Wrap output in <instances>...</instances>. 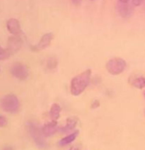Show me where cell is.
<instances>
[{
    "instance_id": "cell-1",
    "label": "cell",
    "mask_w": 145,
    "mask_h": 150,
    "mask_svg": "<svg viewBox=\"0 0 145 150\" xmlns=\"http://www.w3.org/2000/svg\"><path fill=\"white\" fill-rule=\"evenodd\" d=\"M92 76V70L86 69L85 71L74 76L70 83V92L73 96H79L89 86Z\"/></svg>"
},
{
    "instance_id": "cell-2",
    "label": "cell",
    "mask_w": 145,
    "mask_h": 150,
    "mask_svg": "<svg viewBox=\"0 0 145 150\" xmlns=\"http://www.w3.org/2000/svg\"><path fill=\"white\" fill-rule=\"evenodd\" d=\"M27 129H28L29 134L32 138H33L34 142L36 143V145L39 147V148L45 149L47 148V143L45 141V137L42 134V127L37 122H27Z\"/></svg>"
},
{
    "instance_id": "cell-3",
    "label": "cell",
    "mask_w": 145,
    "mask_h": 150,
    "mask_svg": "<svg viewBox=\"0 0 145 150\" xmlns=\"http://www.w3.org/2000/svg\"><path fill=\"white\" fill-rule=\"evenodd\" d=\"M0 106L2 110L9 114H17L20 110V102L14 94H7L0 101Z\"/></svg>"
},
{
    "instance_id": "cell-4",
    "label": "cell",
    "mask_w": 145,
    "mask_h": 150,
    "mask_svg": "<svg viewBox=\"0 0 145 150\" xmlns=\"http://www.w3.org/2000/svg\"><path fill=\"white\" fill-rule=\"evenodd\" d=\"M127 68V61L122 57H112L107 61L106 69L112 75H120Z\"/></svg>"
},
{
    "instance_id": "cell-5",
    "label": "cell",
    "mask_w": 145,
    "mask_h": 150,
    "mask_svg": "<svg viewBox=\"0 0 145 150\" xmlns=\"http://www.w3.org/2000/svg\"><path fill=\"white\" fill-rule=\"evenodd\" d=\"M10 72L15 78L19 80H26L30 76V72H29L28 67L22 62H15L12 64Z\"/></svg>"
},
{
    "instance_id": "cell-6",
    "label": "cell",
    "mask_w": 145,
    "mask_h": 150,
    "mask_svg": "<svg viewBox=\"0 0 145 150\" xmlns=\"http://www.w3.org/2000/svg\"><path fill=\"white\" fill-rule=\"evenodd\" d=\"M53 39H54L53 33H45V35H42V37L41 38L39 42H37L35 47H32V50H33L35 52H41V50L47 49L50 45V44H52Z\"/></svg>"
},
{
    "instance_id": "cell-7",
    "label": "cell",
    "mask_w": 145,
    "mask_h": 150,
    "mask_svg": "<svg viewBox=\"0 0 145 150\" xmlns=\"http://www.w3.org/2000/svg\"><path fill=\"white\" fill-rule=\"evenodd\" d=\"M22 44L23 42L20 36H11L8 38V42L6 47L12 54H14V53H16L22 47Z\"/></svg>"
},
{
    "instance_id": "cell-8",
    "label": "cell",
    "mask_w": 145,
    "mask_h": 150,
    "mask_svg": "<svg viewBox=\"0 0 145 150\" xmlns=\"http://www.w3.org/2000/svg\"><path fill=\"white\" fill-rule=\"evenodd\" d=\"M7 30L13 36H21L22 34V29H21V24L18 19L10 18L6 22Z\"/></svg>"
},
{
    "instance_id": "cell-9",
    "label": "cell",
    "mask_w": 145,
    "mask_h": 150,
    "mask_svg": "<svg viewBox=\"0 0 145 150\" xmlns=\"http://www.w3.org/2000/svg\"><path fill=\"white\" fill-rule=\"evenodd\" d=\"M58 130H59V127H58V124L56 120H52V122H47V124H45L44 125H42V131L45 137L52 136L53 134H55Z\"/></svg>"
},
{
    "instance_id": "cell-10",
    "label": "cell",
    "mask_w": 145,
    "mask_h": 150,
    "mask_svg": "<svg viewBox=\"0 0 145 150\" xmlns=\"http://www.w3.org/2000/svg\"><path fill=\"white\" fill-rule=\"evenodd\" d=\"M117 9L120 17L129 18L133 13V5L129 3H119L117 2Z\"/></svg>"
},
{
    "instance_id": "cell-11",
    "label": "cell",
    "mask_w": 145,
    "mask_h": 150,
    "mask_svg": "<svg viewBox=\"0 0 145 150\" xmlns=\"http://www.w3.org/2000/svg\"><path fill=\"white\" fill-rule=\"evenodd\" d=\"M78 117H70L66 120V122H65V125L63 127H59V131L60 132H70V131L74 130L75 127H77L78 125Z\"/></svg>"
},
{
    "instance_id": "cell-12",
    "label": "cell",
    "mask_w": 145,
    "mask_h": 150,
    "mask_svg": "<svg viewBox=\"0 0 145 150\" xmlns=\"http://www.w3.org/2000/svg\"><path fill=\"white\" fill-rule=\"evenodd\" d=\"M79 134V130H74L73 132L69 133L68 135H66L65 137L61 138L59 141H58V144L60 146H65V145H68V144L72 143L75 139L77 138V136Z\"/></svg>"
},
{
    "instance_id": "cell-13",
    "label": "cell",
    "mask_w": 145,
    "mask_h": 150,
    "mask_svg": "<svg viewBox=\"0 0 145 150\" xmlns=\"http://www.w3.org/2000/svg\"><path fill=\"white\" fill-rule=\"evenodd\" d=\"M60 112H61V107L60 105H58L57 103L52 104V107L50 109V117L52 120H57L60 117Z\"/></svg>"
},
{
    "instance_id": "cell-14",
    "label": "cell",
    "mask_w": 145,
    "mask_h": 150,
    "mask_svg": "<svg viewBox=\"0 0 145 150\" xmlns=\"http://www.w3.org/2000/svg\"><path fill=\"white\" fill-rule=\"evenodd\" d=\"M129 82L133 87L137 88V89H143L145 87V77L142 76L134 77V78L129 80Z\"/></svg>"
},
{
    "instance_id": "cell-15",
    "label": "cell",
    "mask_w": 145,
    "mask_h": 150,
    "mask_svg": "<svg viewBox=\"0 0 145 150\" xmlns=\"http://www.w3.org/2000/svg\"><path fill=\"white\" fill-rule=\"evenodd\" d=\"M57 65H58L57 58L54 57V56H52V57L47 58V62H45V67H47V69H48L50 71L55 70L56 67H57Z\"/></svg>"
},
{
    "instance_id": "cell-16",
    "label": "cell",
    "mask_w": 145,
    "mask_h": 150,
    "mask_svg": "<svg viewBox=\"0 0 145 150\" xmlns=\"http://www.w3.org/2000/svg\"><path fill=\"white\" fill-rule=\"evenodd\" d=\"M12 55V53L7 50V47H4V49L0 50V60H5L7 58H9L10 56Z\"/></svg>"
},
{
    "instance_id": "cell-17",
    "label": "cell",
    "mask_w": 145,
    "mask_h": 150,
    "mask_svg": "<svg viewBox=\"0 0 145 150\" xmlns=\"http://www.w3.org/2000/svg\"><path fill=\"white\" fill-rule=\"evenodd\" d=\"M7 125V119L4 116L0 115V127H4Z\"/></svg>"
},
{
    "instance_id": "cell-18",
    "label": "cell",
    "mask_w": 145,
    "mask_h": 150,
    "mask_svg": "<svg viewBox=\"0 0 145 150\" xmlns=\"http://www.w3.org/2000/svg\"><path fill=\"white\" fill-rule=\"evenodd\" d=\"M100 107V102H99L98 100H94L92 102V104H91V108L92 109H97Z\"/></svg>"
},
{
    "instance_id": "cell-19",
    "label": "cell",
    "mask_w": 145,
    "mask_h": 150,
    "mask_svg": "<svg viewBox=\"0 0 145 150\" xmlns=\"http://www.w3.org/2000/svg\"><path fill=\"white\" fill-rule=\"evenodd\" d=\"M131 1H132V5H133V6L138 7V6H140V5L142 4L143 0H131Z\"/></svg>"
},
{
    "instance_id": "cell-20",
    "label": "cell",
    "mask_w": 145,
    "mask_h": 150,
    "mask_svg": "<svg viewBox=\"0 0 145 150\" xmlns=\"http://www.w3.org/2000/svg\"><path fill=\"white\" fill-rule=\"evenodd\" d=\"M71 1L74 5H79L82 2V0H71Z\"/></svg>"
},
{
    "instance_id": "cell-21",
    "label": "cell",
    "mask_w": 145,
    "mask_h": 150,
    "mask_svg": "<svg viewBox=\"0 0 145 150\" xmlns=\"http://www.w3.org/2000/svg\"><path fill=\"white\" fill-rule=\"evenodd\" d=\"M69 150H80V146L79 145H75V146H72Z\"/></svg>"
},
{
    "instance_id": "cell-22",
    "label": "cell",
    "mask_w": 145,
    "mask_h": 150,
    "mask_svg": "<svg viewBox=\"0 0 145 150\" xmlns=\"http://www.w3.org/2000/svg\"><path fill=\"white\" fill-rule=\"evenodd\" d=\"M119 3H129V0H117Z\"/></svg>"
},
{
    "instance_id": "cell-23",
    "label": "cell",
    "mask_w": 145,
    "mask_h": 150,
    "mask_svg": "<svg viewBox=\"0 0 145 150\" xmlns=\"http://www.w3.org/2000/svg\"><path fill=\"white\" fill-rule=\"evenodd\" d=\"M3 150H14L12 146H5Z\"/></svg>"
},
{
    "instance_id": "cell-24",
    "label": "cell",
    "mask_w": 145,
    "mask_h": 150,
    "mask_svg": "<svg viewBox=\"0 0 145 150\" xmlns=\"http://www.w3.org/2000/svg\"><path fill=\"white\" fill-rule=\"evenodd\" d=\"M143 95H144V97H145V91H144V92H143Z\"/></svg>"
},
{
    "instance_id": "cell-25",
    "label": "cell",
    "mask_w": 145,
    "mask_h": 150,
    "mask_svg": "<svg viewBox=\"0 0 145 150\" xmlns=\"http://www.w3.org/2000/svg\"><path fill=\"white\" fill-rule=\"evenodd\" d=\"M0 50H1V45H0Z\"/></svg>"
},
{
    "instance_id": "cell-26",
    "label": "cell",
    "mask_w": 145,
    "mask_h": 150,
    "mask_svg": "<svg viewBox=\"0 0 145 150\" xmlns=\"http://www.w3.org/2000/svg\"><path fill=\"white\" fill-rule=\"evenodd\" d=\"M0 71H1V67H0Z\"/></svg>"
},
{
    "instance_id": "cell-27",
    "label": "cell",
    "mask_w": 145,
    "mask_h": 150,
    "mask_svg": "<svg viewBox=\"0 0 145 150\" xmlns=\"http://www.w3.org/2000/svg\"><path fill=\"white\" fill-rule=\"evenodd\" d=\"M144 115H145V111H144Z\"/></svg>"
}]
</instances>
